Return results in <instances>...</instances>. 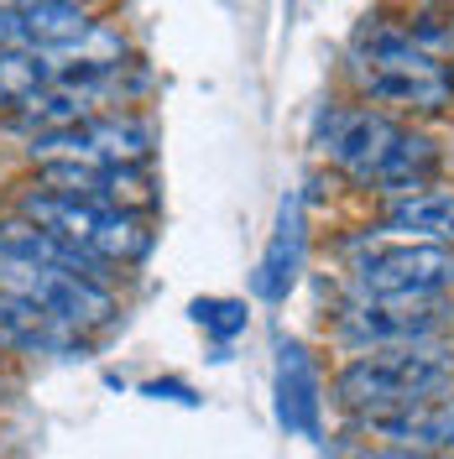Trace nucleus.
Wrapping results in <instances>:
<instances>
[{"label":"nucleus","mask_w":454,"mask_h":459,"mask_svg":"<svg viewBox=\"0 0 454 459\" xmlns=\"http://www.w3.org/2000/svg\"><path fill=\"white\" fill-rule=\"evenodd\" d=\"M319 146L350 183H361L381 199L407 194V188H428L444 168V152L428 131L407 126L402 115L381 110V105H366V100L335 105L324 115Z\"/></svg>","instance_id":"obj_1"},{"label":"nucleus","mask_w":454,"mask_h":459,"mask_svg":"<svg viewBox=\"0 0 454 459\" xmlns=\"http://www.w3.org/2000/svg\"><path fill=\"white\" fill-rule=\"evenodd\" d=\"M345 74L366 105H381L392 115L454 110V68L407 22H392V16H366L355 27Z\"/></svg>","instance_id":"obj_2"},{"label":"nucleus","mask_w":454,"mask_h":459,"mask_svg":"<svg viewBox=\"0 0 454 459\" xmlns=\"http://www.w3.org/2000/svg\"><path fill=\"white\" fill-rule=\"evenodd\" d=\"M454 381V355L439 340L423 344H387V350H361L340 376H335V402L355 418L397 412L413 402L444 397Z\"/></svg>","instance_id":"obj_3"},{"label":"nucleus","mask_w":454,"mask_h":459,"mask_svg":"<svg viewBox=\"0 0 454 459\" xmlns=\"http://www.w3.org/2000/svg\"><path fill=\"white\" fill-rule=\"evenodd\" d=\"M16 214L31 220V225L53 230L63 240L94 251L110 266H126V261H142L146 246H152V230H142L136 214L126 209H110V204L79 199V194H53V188H37V194H22L16 199Z\"/></svg>","instance_id":"obj_4"},{"label":"nucleus","mask_w":454,"mask_h":459,"mask_svg":"<svg viewBox=\"0 0 454 459\" xmlns=\"http://www.w3.org/2000/svg\"><path fill=\"white\" fill-rule=\"evenodd\" d=\"M454 287V246L439 240H361L350 261L355 298H444Z\"/></svg>","instance_id":"obj_5"},{"label":"nucleus","mask_w":454,"mask_h":459,"mask_svg":"<svg viewBox=\"0 0 454 459\" xmlns=\"http://www.w3.org/2000/svg\"><path fill=\"white\" fill-rule=\"evenodd\" d=\"M0 292L22 298L31 308L53 314L68 329H105L115 318V298L105 282H89L79 272H63L48 261H27V256H0Z\"/></svg>","instance_id":"obj_6"},{"label":"nucleus","mask_w":454,"mask_h":459,"mask_svg":"<svg viewBox=\"0 0 454 459\" xmlns=\"http://www.w3.org/2000/svg\"><path fill=\"white\" fill-rule=\"evenodd\" d=\"M444 298H350L340 314V340L361 350H387V344H423L444 329Z\"/></svg>","instance_id":"obj_7"},{"label":"nucleus","mask_w":454,"mask_h":459,"mask_svg":"<svg viewBox=\"0 0 454 459\" xmlns=\"http://www.w3.org/2000/svg\"><path fill=\"white\" fill-rule=\"evenodd\" d=\"M361 433L376 449H392L397 459H423V455H454V397H428L397 412H376L361 418Z\"/></svg>","instance_id":"obj_8"},{"label":"nucleus","mask_w":454,"mask_h":459,"mask_svg":"<svg viewBox=\"0 0 454 459\" xmlns=\"http://www.w3.org/2000/svg\"><path fill=\"white\" fill-rule=\"evenodd\" d=\"M381 230L387 235H402V240H439V246H454V188H407V194H392L381 204Z\"/></svg>","instance_id":"obj_9"},{"label":"nucleus","mask_w":454,"mask_h":459,"mask_svg":"<svg viewBox=\"0 0 454 459\" xmlns=\"http://www.w3.org/2000/svg\"><path fill=\"white\" fill-rule=\"evenodd\" d=\"M5 350H22V355H68V350H79V329H68L53 314H42V308H31L22 298L0 292V355Z\"/></svg>","instance_id":"obj_10"},{"label":"nucleus","mask_w":454,"mask_h":459,"mask_svg":"<svg viewBox=\"0 0 454 459\" xmlns=\"http://www.w3.org/2000/svg\"><path fill=\"white\" fill-rule=\"evenodd\" d=\"M277 392H283V423L298 433H313V371L298 344H283L277 360Z\"/></svg>","instance_id":"obj_11"},{"label":"nucleus","mask_w":454,"mask_h":459,"mask_svg":"<svg viewBox=\"0 0 454 459\" xmlns=\"http://www.w3.org/2000/svg\"><path fill=\"white\" fill-rule=\"evenodd\" d=\"M423 459H454V455H423Z\"/></svg>","instance_id":"obj_12"}]
</instances>
